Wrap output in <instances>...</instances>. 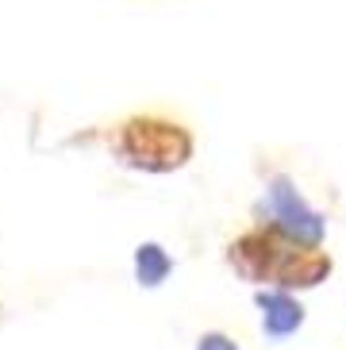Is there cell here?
Masks as SVG:
<instances>
[{
  "label": "cell",
  "instance_id": "cell-1",
  "mask_svg": "<svg viewBox=\"0 0 346 350\" xmlns=\"http://www.w3.org/2000/svg\"><path fill=\"white\" fill-rule=\"evenodd\" d=\"M227 262L239 278L254 281V285H277L281 293L289 288H316L331 273V254L323 250H308L293 239H285L277 227H254L231 239Z\"/></svg>",
  "mask_w": 346,
  "mask_h": 350
},
{
  "label": "cell",
  "instance_id": "cell-2",
  "mask_svg": "<svg viewBox=\"0 0 346 350\" xmlns=\"http://www.w3.org/2000/svg\"><path fill=\"white\" fill-rule=\"evenodd\" d=\"M112 150L131 170L170 174L193 158V135H189V127L162 120V116H131L116 127Z\"/></svg>",
  "mask_w": 346,
  "mask_h": 350
},
{
  "label": "cell",
  "instance_id": "cell-3",
  "mask_svg": "<svg viewBox=\"0 0 346 350\" xmlns=\"http://www.w3.org/2000/svg\"><path fill=\"white\" fill-rule=\"evenodd\" d=\"M265 208H269V216H274L269 227H277L281 235L300 243V247L319 250V243H323V235H327V219L300 196L293 177L277 174L274 181H269V189H265Z\"/></svg>",
  "mask_w": 346,
  "mask_h": 350
},
{
  "label": "cell",
  "instance_id": "cell-4",
  "mask_svg": "<svg viewBox=\"0 0 346 350\" xmlns=\"http://www.w3.org/2000/svg\"><path fill=\"white\" fill-rule=\"evenodd\" d=\"M258 308H262V331L269 339H289V335L300 331V323H304L300 300H293L289 293H281V288L258 293Z\"/></svg>",
  "mask_w": 346,
  "mask_h": 350
},
{
  "label": "cell",
  "instance_id": "cell-5",
  "mask_svg": "<svg viewBox=\"0 0 346 350\" xmlns=\"http://www.w3.org/2000/svg\"><path fill=\"white\" fill-rule=\"evenodd\" d=\"M170 269H173V258L158 243H143V247L135 250V278H139L143 288H158L170 278Z\"/></svg>",
  "mask_w": 346,
  "mask_h": 350
},
{
  "label": "cell",
  "instance_id": "cell-6",
  "mask_svg": "<svg viewBox=\"0 0 346 350\" xmlns=\"http://www.w3.org/2000/svg\"><path fill=\"white\" fill-rule=\"evenodd\" d=\"M196 350H239V342L227 339V335H219V331H208V335H200Z\"/></svg>",
  "mask_w": 346,
  "mask_h": 350
}]
</instances>
